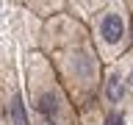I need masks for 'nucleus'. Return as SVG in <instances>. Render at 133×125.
Returning a JSON list of instances; mask_svg holds the SVG:
<instances>
[{"instance_id": "obj_6", "label": "nucleus", "mask_w": 133, "mask_h": 125, "mask_svg": "<svg viewBox=\"0 0 133 125\" xmlns=\"http://www.w3.org/2000/svg\"><path fill=\"white\" fill-rule=\"evenodd\" d=\"M128 14H130V28H133V0H128Z\"/></svg>"}, {"instance_id": "obj_2", "label": "nucleus", "mask_w": 133, "mask_h": 125, "mask_svg": "<svg viewBox=\"0 0 133 125\" xmlns=\"http://www.w3.org/2000/svg\"><path fill=\"white\" fill-rule=\"evenodd\" d=\"M94 45L103 58H116L130 42V17L122 0H111L91 17Z\"/></svg>"}, {"instance_id": "obj_1", "label": "nucleus", "mask_w": 133, "mask_h": 125, "mask_svg": "<svg viewBox=\"0 0 133 125\" xmlns=\"http://www.w3.org/2000/svg\"><path fill=\"white\" fill-rule=\"evenodd\" d=\"M58 22H61V31H64L66 39L56 50V56H58L56 67L64 78L66 92H72L75 97H86L97 86V72H100L97 53H94L89 36L81 25L69 22V20H58Z\"/></svg>"}, {"instance_id": "obj_4", "label": "nucleus", "mask_w": 133, "mask_h": 125, "mask_svg": "<svg viewBox=\"0 0 133 125\" xmlns=\"http://www.w3.org/2000/svg\"><path fill=\"white\" fill-rule=\"evenodd\" d=\"M11 120H14V125H28V114H25V108H22V97L19 95H14L11 97Z\"/></svg>"}, {"instance_id": "obj_7", "label": "nucleus", "mask_w": 133, "mask_h": 125, "mask_svg": "<svg viewBox=\"0 0 133 125\" xmlns=\"http://www.w3.org/2000/svg\"><path fill=\"white\" fill-rule=\"evenodd\" d=\"M47 125H50V122H47Z\"/></svg>"}, {"instance_id": "obj_5", "label": "nucleus", "mask_w": 133, "mask_h": 125, "mask_svg": "<svg viewBox=\"0 0 133 125\" xmlns=\"http://www.w3.org/2000/svg\"><path fill=\"white\" fill-rule=\"evenodd\" d=\"M83 6H97V3H103V6H105V3H111V0H81Z\"/></svg>"}, {"instance_id": "obj_3", "label": "nucleus", "mask_w": 133, "mask_h": 125, "mask_svg": "<svg viewBox=\"0 0 133 125\" xmlns=\"http://www.w3.org/2000/svg\"><path fill=\"white\" fill-rule=\"evenodd\" d=\"M19 3H22V6H28L31 11H36V14L47 17V14H53V11H58L66 0H19Z\"/></svg>"}]
</instances>
